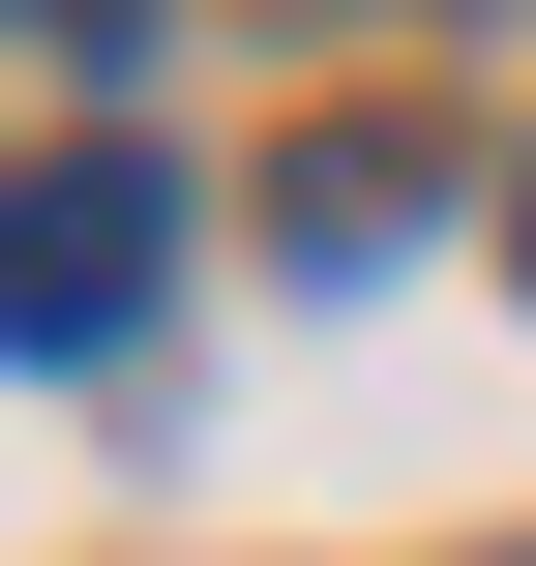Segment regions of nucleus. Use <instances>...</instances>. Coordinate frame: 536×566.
Segmentation results:
<instances>
[{
  "instance_id": "obj_1",
  "label": "nucleus",
  "mask_w": 536,
  "mask_h": 566,
  "mask_svg": "<svg viewBox=\"0 0 536 566\" xmlns=\"http://www.w3.org/2000/svg\"><path fill=\"white\" fill-rule=\"evenodd\" d=\"M149 298H179V179H149V149L0 179V358H119Z\"/></svg>"
},
{
  "instance_id": "obj_4",
  "label": "nucleus",
  "mask_w": 536,
  "mask_h": 566,
  "mask_svg": "<svg viewBox=\"0 0 536 566\" xmlns=\"http://www.w3.org/2000/svg\"><path fill=\"white\" fill-rule=\"evenodd\" d=\"M507 269H536V179H507Z\"/></svg>"
},
{
  "instance_id": "obj_3",
  "label": "nucleus",
  "mask_w": 536,
  "mask_h": 566,
  "mask_svg": "<svg viewBox=\"0 0 536 566\" xmlns=\"http://www.w3.org/2000/svg\"><path fill=\"white\" fill-rule=\"evenodd\" d=\"M0 60H30V90H119V60H149V0H0Z\"/></svg>"
},
{
  "instance_id": "obj_2",
  "label": "nucleus",
  "mask_w": 536,
  "mask_h": 566,
  "mask_svg": "<svg viewBox=\"0 0 536 566\" xmlns=\"http://www.w3.org/2000/svg\"><path fill=\"white\" fill-rule=\"evenodd\" d=\"M418 209H448V149H418V119H358V149H298V269H388Z\"/></svg>"
}]
</instances>
